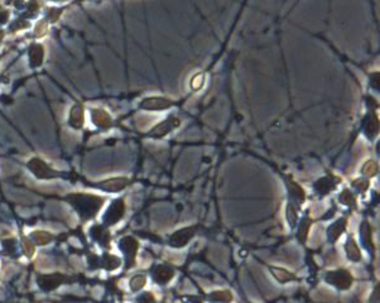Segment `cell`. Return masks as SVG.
Segmentation results:
<instances>
[{"label": "cell", "instance_id": "1", "mask_svg": "<svg viewBox=\"0 0 380 303\" xmlns=\"http://www.w3.org/2000/svg\"><path fill=\"white\" fill-rule=\"evenodd\" d=\"M65 200L75 208L82 221H89L98 215L104 205V198L90 193H70Z\"/></svg>", "mask_w": 380, "mask_h": 303}, {"label": "cell", "instance_id": "2", "mask_svg": "<svg viewBox=\"0 0 380 303\" xmlns=\"http://www.w3.org/2000/svg\"><path fill=\"white\" fill-rule=\"evenodd\" d=\"M27 167L38 180H55V178L65 177L62 172L51 168L45 160L38 157L30 158L27 162Z\"/></svg>", "mask_w": 380, "mask_h": 303}, {"label": "cell", "instance_id": "3", "mask_svg": "<svg viewBox=\"0 0 380 303\" xmlns=\"http://www.w3.org/2000/svg\"><path fill=\"white\" fill-rule=\"evenodd\" d=\"M325 281L331 286L336 287L341 291H346L353 286L354 278L350 274V272L346 269H337V271L327 272L325 274Z\"/></svg>", "mask_w": 380, "mask_h": 303}, {"label": "cell", "instance_id": "4", "mask_svg": "<svg viewBox=\"0 0 380 303\" xmlns=\"http://www.w3.org/2000/svg\"><path fill=\"white\" fill-rule=\"evenodd\" d=\"M124 215H125V202H124L123 198H116L106 210L105 215L103 218V225L105 228L116 225L124 218Z\"/></svg>", "mask_w": 380, "mask_h": 303}, {"label": "cell", "instance_id": "5", "mask_svg": "<svg viewBox=\"0 0 380 303\" xmlns=\"http://www.w3.org/2000/svg\"><path fill=\"white\" fill-rule=\"evenodd\" d=\"M119 248L124 253L125 256V268L129 269L135 266V259H137L138 249H139V243L133 236H124L119 241Z\"/></svg>", "mask_w": 380, "mask_h": 303}, {"label": "cell", "instance_id": "6", "mask_svg": "<svg viewBox=\"0 0 380 303\" xmlns=\"http://www.w3.org/2000/svg\"><path fill=\"white\" fill-rule=\"evenodd\" d=\"M70 279L61 273H52V274H38L37 283L39 288L45 292H51L57 289L61 284L67 283Z\"/></svg>", "mask_w": 380, "mask_h": 303}, {"label": "cell", "instance_id": "7", "mask_svg": "<svg viewBox=\"0 0 380 303\" xmlns=\"http://www.w3.org/2000/svg\"><path fill=\"white\" fill-rule=\"evenodd\" d=\"M196 231H197V226H187V228L180 229L170 238V245L173 248H183L196 235Z\"/></svg>", "mask_w": 380, "mask_h": 303}, {"label": "cell", "instance_id": "8", "mask_svg": "<svg viewBox=\"0 0 380 303\" xmlns=\"http://www.w3.org/2000/svg\"><path fill=\"white\" fill-rule=\"evenodd\" d=\"M129 185H130L129 178L115 177V178H110V180L103 181V182L96 183V185H94V187L99 188V190L106 191V192H119V191L124 190V188Z\"/></svg>", "mask_w": 380, "mask_h": 303}, {"label": "cell", "instance_id": "9", "mask_svg": "<svg viewBox=\"0 0 380 303\" xmlns=\"http://www.w3.org/2000/svg\"><path fill=\"white\" fill-rule=\"evenodd\" d=\"M152 277L157 284H160V286L162 284H167L175 277V269L168 266L159 264V266L153 267Z\"/></svg>", "mask_w": 380, "mask_h": 303}, {"label": "cell", "instance_id": "10", "mask_svg": "<svg viewBox=\"0 0 380 303\" xmlns=\"http://www.w3.org/2000/svg\"><path fill=\"white\" fill-rule=\"evenodd\" d=\"M83 123H85L83 106L81 105L80 103H76L70 110V115H68V125H70L71 128L78 131V129L82 128Z\"/></svg>", "mask_w": 380, "mask_h": 303}, {"label": "cell", "instance_id": "11", "mask_svg": "<svg viewBox=\"0 0 380 303\" xmlns=\"http://www.w3.org/2000/svg\"><path fill=\"white\" fill-rule=\"evenodd\" d=\"M45 60V47L39 43H33L29 47V66L32 68H37L42 66Z\"/></svg>", "mask_w": 380, "mask_h": 303}, {"label": "cell", "instance_id": "12", "mask_svg": "<svg viewBox=\"0 0 380 303\" xmlns=\"http://www.w3.org/2000/svg\"><path fill=\"white\" fill-rule=\"evenodd\" d=\"M346 228H348V220L345 218L339 219L335 223L331 224L330 228L327 229V235L331 243H335L336 240H339V238L346 231Z\"/></svg>", "mask_w": 380, "mask_h": 303}, {"label": "cell", "instance_id": "13", "mask_svg": "<svg viewBox=\"0 0 380 303\" xmlns=\"http://www.w3.org/2000/svg\"><path fill=\"white\" fill-rule=\"evenodd\" d=\"M269 272H270V274L274 277L275 281L280 284H285V283H288V282L297 281V277L284 268H279V267H269Z\"/></svg>", "mask_w": 380, "mask_h": 303}, {"label": "cell", "instance_id": "14", "mask_svg": "<svg viewBox=\"0 0 380 303\" xmlns=\"http://www.w3.org/2000/svg\"><path fill=\"white\" fill-rule=\"evenodd\" d=\"M91 119H93V123L99 128H109L111 125V119L109 114L100 109L91 110Z\"/></svg>", "mask_w": 380, "mask_h": 303}, {"label": "cell", "instance_id": "15", "mask_svg": "<svg viewBox=\"0 0 380 303\" xmlns=\"http://www.w3.org/2000/svg\"><path fill=\"white\" fill-rule=\"evenodd\" d=\"M91 236H93L94 240L99 241L101 245L109 246V241H110V234L106 230V228L104 225H95L91 229Z\"/></svg>", "mask_w": 380, "mask_h": 303}, {"label": "cell", "instance_id": "16", "mask_svg": "<svg viewBox=\"0 0 380 303\" xmlns=\"http://www.w3.org/2000/svg\"><path fill=\"white\" fill-rule=\"evenodd\" d=\"M121 266V259L119 256L113 255V254L105 253L103 255V258H100V267H103L105 271L113 272L116 271L118 268H120Z\"/></svg>", "mask_w": 380, "mask_h": 303}, {"label": "cell", "instance_id": "17", "mask_svg": "<svg viewBox=\"0 0 380 303\" xmlns=\"http://www.w3.org/2000/svg\"><path fill=\"white\" fill-rule=\"evenodd\" d=\"M288 187H289L290 203L294 205L295 207H301V205H302L306 200V195L305 192H303V190L300 186L295 185V183H289Z\"/></svg>", "mask_w": 380, "mask_h": 303}, {"label": "cell", "instance_id": "18", "mask_svg": "<svg viewBox=\"0 0 380 303\" xmlns=\"http://www.w3.org/2000/svg\"><path fill=\"white\" fill-rule=\"evenodd\" d=\"M345 250H346V255H348V258L350 259L351 262H355V263H356V262L361 261L360 249H359L358 244H356V241L354 240L351 236L348 239V241H346Z\"/></svg>", "mask_w": 380, "mask_h": 303}, {"label": "cell", "instance_id": "19", "mask_svg": "<svg viewBox=\"0 0 380 303\" xmlns=\"http://www.w3.org/2000/svg\"><path fill=\"white\" fill-rule=\"evenodd\" d=\"M29 238L32 239L35 245H47L53 240V235L45 230H34L30 233Z\"/></svg>", "mask_w": 380, "mask_h": 303}, {"label": "cell", "instance_id": "20", "mask_svg": "<svg viewBox=\"0 0 380 303\" xmlns=\"http://www.w3.org/2000/svg\"><path fill=\"white\" fill-rule=\"evenodd\" d=\"M360 234L361 240H363V244L365 245V248L373 249V234H371V229L368 221H364V223L361 224Z\"/></svg>", "mask_w": 380, "mask_h": 303}, {"label": "cell", "instance_id": "21", "mask_svg": "<svg viewBox=\"0 0 380 303\" xmlns=\"http://www.w3.org/2000/svg\"><path fill=\"white\" fill-rule=\"evenodd\" d=\"M170 105L165 100L162 99H147L140 104V108L148 109V110H158V109H164Z\"/></svg>", "mask_w": 380, "mask_h": 303}, {"label": "cell", "instance_id": "22", "mask_svg": "<svg viewBox=\"0 0 380 303\" xmlns=\"http://www.w3.org/2000/svg\"><path fill=\"white\" fill-rule=\"evenodd\" d=\"M311 225H312V220L308 218L303 219L302 223L300 224V228H298V233H297V239L301 244H305L306 240H307L308 231H310Z\"/></svg>", "mask_w": 380, "mask_h": 303}, {"label": "cell", "instance_id": "23", "mask_svg": "<svg viewBox=\"0 0 380 303\" xmlns=\"http://www.w3.org/2000/svg\"><path fill=\"white\" fill-rule=\"evenodd\" d=\"M210 298L213 301L221 303H230L233 301V294L229 289H220V291H214L210 293Z\"/></svg>", "mask_w": 380, "mask_h": 303}, {"label": "cell", "instance_id": "24", "mask_svg": "<svg viewBox=\"0 0 380 303\" xmlns=\"http://www.w3.org/2000/svg\"><path fill=\"white\" fill-rule=\"evenodd\" d=\"M145 283H147V276L145 274H137L133 277L129 282V287L132 292H139L140 289L144 288Z\"/></svg>", "mask_w": 380, "mask_h": 303}, {"label": "cell", "instance_id": "25", "mask_svg": "<svg viewBox=\"0 0 380 303\" xmlns=\"http://www.w3.org/2000/svg\"><path fill=\"white\" fill-rule=\"evenodd\" d=\"M20 239H22V246H23V251H24V255L27 258H33L35 253V244L33 243L32 239L29 236L25 235H20Z\"/></svg>", "mask_w": 380, "mask_h": 303}, {"label": "cell", "instance_id": "26", "mask_svg": "<svg viewBox=\"0 0 380 303\" xmlns=\"http://www.w3.org/2000/svg\"><path fill=\"white\" fill-rule=\"evenodd\" d=\"M285 216H287V221L289 224L290 229H294L295 225H297L298 221V212H297V207L292 203H288L287 206V212H285Z\"/></svg>", "mask_w": 380, "mask_h": 303}, {"label": "cell", "instance_id": "27", "mask_svg": "<svg viewBox=\"0 0 380 303\" xmlns=\"http://www.w3.org/2000/svg\"><path fill=\"white\" fill-rule=\"evenodd\" d=\"M173 128V124L171 123V121H163V123L158 124L155 128L152 129V136L153 137H163L165 136L167 133H170L171 129Z\"/></svg>", "mask_w": 380, "mask_h": 303}, {"label": "cell", "instance_id": "28", "mask_svg": "<svg viewBox=\"0 0 380 303\" xmlns=\"http://www.w3.org/2000/svg\"><path fill=\"white\" fill-rule=\"evenodd\" d=\"M48 33V22L47 19L38 20V23L34 27V35L35 37H43Z\"/></svg>", "mask_w": 380, "mask_h": 303}, {"label": "cell", "instance_id": "29", "mask_svg": "<svg viewBox=\"0 0 380 303\" xmlns=\"http://www.w3.org/2000/svg\"><path fill=\"white\" fill-rule=\"evenodd\" d=\"M340 202L346 206H354L355 205V197H354V195L350 192V191L345 190L340 195Z\"/></svg>", "mask_w": 380, "mask_h": 303}, {"label": "cell", "instance_id": "30", "mask_svg": "<svg viewBox=\"0 0 380 303\" xmlns=\"http://www.w3.org/2000/svg\"><path fill=\"white\" fill-rule=\"evenodd\" d=\"M328 182H330V181H327V180H321L320 182H318V185L316 186V187H317V190L320 191V193H322V195H327V193L332 190L333 185H331V183H328Z\"/></svg>", "mask_w": 380, "mask_h": 303}, {"label": "cell", "instance_id": "31", "mask_svg": "<svg viewBox=\"0 0 380 303\" xmlns=\"http://www.w3.org/2000/svg\"><path fill=\"white\" fill-rule=\"evenodd\" d=\"M61 14H62V9H55V8H53V9H48L47 19L50 20V22L55 23L57 22Z\"/></svg>", "mask_w": 380, "mask_h": 303}, {"label": "cell", "instance_id": "32", "mask_svg": "<svg viewBox=\"0 0 380 303\" xmlns=\"http://www.w3.org/2000/svg\"><path fill=\"white\" fill-rule=\"evenodd\" d=\"M138 302L139 303H157L154 296H153L150 292H144V293L140 294V296L138 297Z\"/></svg>", "mask_w": 380, "mask_h": 303}, {"label": "cell", "instance_id": "33", "mask_svg": "<svg viewBox=\"0 0 380 303\" xmlns=\"http://www.w3.org/2000/svg\"><path fill=\"white\" fill-rule=\"evenodd\" d=\"M3 246H4L8 254L15 253V240H14V239H12V240L3 241Z\"/></svg>", "mask_w": 380, "mask_h": 303}, {"label": "cell", "instance_id": "34", "mask_svg": "<svg viewBox=\"0 0 380 303\" xmlns=\"http://www.w3.org/2000/svg\"><path fill=\"white\" fill-rule=\"evenodd\" d=\"M182 301L187 303H202L203 298L200 296H186L182 297Z\"/></svg>", "mask_w": 380, "mask_h": 303}, {"label": "cell", "instance_id": "35", "mask_svg": "<svg viewBox=\"0 0 380 303\" xmlns=\"http://www.w3.org/2000/svg\"><path fill=\"white\" fill-rule=\"evenodd\" d=\"M89 263H90V268H98V267H100V258L96 255H90L89 256Z\"/></svg>", "mask_w": 380, "mask_h": 303}, {"label": "cell", "instance_id": "36", "mask_svg": "<svg viewBox=\"0 0 380 303\" xmlns=\"http://www.w3.org/2000/svg\"><path fill=\"white\" fill-rule=\"evenodd\" d=\"M369 303H379V284L374 288L373 293H371L370 298H369Z\"/></svg>", "mask_w": 380, "mask_h": 303}, {"label": "cell", "instance_id": "37", "mask_svg": "<svg viewBox=\"0 0 380 303\" xmlns=\"http://www.w3.org/2000/svg\"><path fill=\"white\" fill-rule=\"evenodd\" d=\"M9 19V12L7 10H0V24H4Z\"/></svg>", "mask_w": 380, "mask_h": 303}, {"label": "cell", "instance_id": "38", "mask_svg": "<svg viewBox=\"0 0 380 303\" xmlns=\"http://www.w3.org/2000/svg\"><path fill=\"white\" fill-rule=\"evenodd\" d=\"M4 35H5V32L3 29H0V45H2L3 39H4Z\"/></svg>", "mask_w": 380, "mask_h": 303}, {"label": "cell", "instance_id": "39", "mask_svg": "<svg viewBox=\"0 0 380 303\" xmlns=\"http://www.w3.org/2000/svg\"><path fill=\"white\" fill-rule=\"evenodd\" d=\"M53 2H63V0H53Z\"/></svg>", "mask_w": 380, "mask_h": 303}, {"label": "cell", "instance_id": "40", "mask_svg": "<svg viewBox=\"0 0 380 303\" xmlns=\"http://www.w3.org/2000/svg\"><path fill=\"white\" fill-rule=\"evenodd\" d=\"M249 303H250V302H249Z\"/></svg>", "mask_w": 380, "mask_h": 303}]
</instances>
